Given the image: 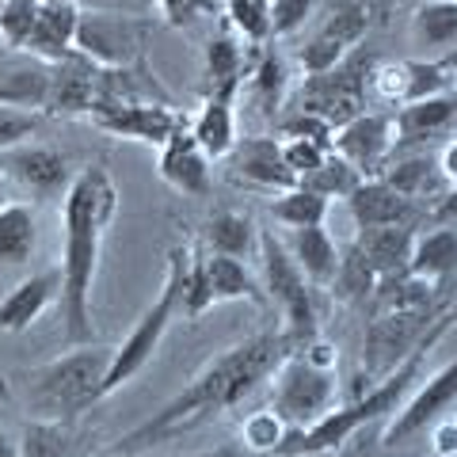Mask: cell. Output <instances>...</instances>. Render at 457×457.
<instances>
[{
  "instance_id": "32",
  "label": "cell",
  "mask_w": 457,
  "mask_h": 457,
  "mask_svg": "<svg viewBox=\"0 0 457 457\" xmlns=\"http://www.w3.org/2000/svg\"><path fill=\"white\" fill-rule=\"evenodd\" d=\"M286 92H290V69H286V57L275 50H263L260 62L252 69V99L260 107L263 119H275L286 104Z\"/></svg>"
},
{
  "instance_id": "3",
  "label": "cell",
  "mask_w": 457,
  "mask_h": 457,
  "mask_svg": "<svg viewBox=\"0 0 457 457\" xmlns=\"http://www.w3.org/2000/svg\"><path fill=\"white\" fill-rule=\"evenodd\" d=\"M446 328H450V312H438L435 324L420 336L416 347H411L381 381H374L366 393L354 396L351 404L332 408L324 420H317L312 427H305V431H290V435H286V442L278 446V453H282V457L336 453L354 431H362V427H370V423H385V420H389L393 411L408 400V393L416 389V381H420V374H423V362L431 359V351L438 347V339L446 336Z\"/></svg>"
},
{
  "instance_id": "29",
  "label": "cell",
  "mask_w": 457,
  "mask_h": 457,
  "mask_svg": "<svg viewBox=\"0 0 457 457\" xmlns=\"http://www.w3.org/2000/svg\"><path fill=\"white\" fill-rule=\"evenodd\" d=\"M411 46L423 50H450L457 42V0H427L416 8L408 27Z\"/></svg>"
},
{
  "instance_id": "42",
  "label": "cell",
  "mask_w": 457,
  "mask_h": 457,
  "mask_svg": "<svg viewBox=\"0 0 457 457\" xmlns=\"http://www.w3.org/2000/svg\"><path fill=\"white\" fill-rule=\"evenodd\" d=\"M225 12L228 23L255 46L270 38V0H225Z\"/></svg>"
},
{
  "instance_id": "41",
  "label": "cell",
  "mask_w": 457,
  "mask_h": 457,
  "mask_svg": "<svg viewBox=\"0 0 457 457\" xmlns=\"http://www.w3.org/2000/svg\"><path fill=\"white\" fill-rule=\"evenodd\" d=\"M42 0H0V42L12 50H23L35 31Z\"/></svg>"
},
{
  "instance_id": "4",
  "label": "cell",
  "mask_w": 457,
  "mask_h": 457,
  "mask_svg": "<svg viewBox=\"0 0 457 457\" xmlns=\"http://www.w3.org/2000/svg\"><path fill=\"white\" fill-rule=\"evenodd\" d=\"M114 347H73L27 374V400L35 420H69L96 400H104V381Z\"/></svg>"
},
{
  "instance_id": "17",
  "label": "cell",
  "mask_w": 457,
  "mask_h": 457,
  "mask_svg": "<svg viewBox=\"0 0 457 457\" xmlns=\"http://www.w3.org/2000/svg\"><path fill=\"white\" fill-rule=\"evenodd\" d=\"M347 210H351V221H354L359 233L362 228H393V225L411 228L420 218V206L411 203L408 195L389 187L381 176L362 179L359 187L347 195Z\"/></svg>"
},
{
  "instance_id": "23",
  "label": "cell",
  "mask_w": 457,
  "mask_h": 457,
  "mask_svg": "<svg viewBox=\"0 0 457 457\" xmlns=\"http://www.w3.org/2000/svg\"><path fill=\"white\" fill-rule=\"evenodd\" d=\"M237 92L240 88H213L191 122V134L210 161H225L237 145Z\"/></svg>"
},
{
  "instance_id": "50",
  "label": "cell",
  "mask_w": 457,
  "mask_h": 457,
  "mask_svg": "<svg viewBox=\"0 0 457 457\" xmlns=\"http://www.w3.org/2000/svg\"><path fill=\"white\" fill-rule=\"evenodd\" d=\"M431 450L435 457H457V416H442L431 427Z\"/></svg>"
},
{
  "instance_id": "6",
  "label": "cell",
  "mask_w": 457,
  "mask_h": 457,
  "mask_svg": "<svg viewBox=\"0 0 457 457\" xmlns=\"http://www.w3.org/2000/svg\"><path fill=\"white\" fill-rule=\"evenodd\" d=\"M260 263H263V294L278 305L294 347H302L317 336V305H312V282L305 278V270L294 263V255L286 252L282 240L263 228L260 233Z\"/></svg>"
},
{
  "instance_id": "14",
  "label": "cell",
  "mask_w": 457,
  "mask_h": 457,
  "mask_svg": "<svg viewBox=\"0 0 457 457\" xmlns=\"http://www.w3.org/2000/svg\"><path fill=\"white\" fill-rule=\"evenodd\" d=\"M92 126H99L111 137H126V141H141V145H156L161 149L164 141L183 126V119L164 104H96L88 111Z\"/></svg>"
},
{
  "instance_id": "25",
  "label": "cell",
  "mask_w": 457,
  "mask_h": 457,
  "mask_svg": "<svg viewBox=\"0 0 457 457\" xmlns=\"http://www.w3.org/2000/svg\"><path fill=\"white\" fill-rule=\"evenodd\" d=\"M457 119V88L442 92L431 99H420V104H408L393 114L396 122V145L400 141H427L450 130V122Z\"/></svg>"
},
{
  "instance_id": "20",
  "label": "cell",
  "mask_w": 457,
  "mask_h": 457,
  "mask_svg": "<svg viewBox=\"0 0 457 457\" xmlns=\"http://www.w3.org/2000/svg\"><path fill=\"white\" fill-rule=\"evenodd\" d=\"M77 23H80V8L73 0H42L35 31L27 38L23 50L46 65L65 62V57L73 54V42H77Z\"/></svg>"
},
{
  "instance_id": "43",
  "label": "cell",
  "mask_w": 457,
  "mask_h": 457,
  "mask_svg": "<svg viewBox=\"0 0 457 457\" xmlns=\"http://www.w3.org/2000/svg\"><path fill=\"white\" fill-rule=\"evenodd\" d=\"M213 305L210 294V275H206V255H198L191 248V263H187V278H183V312L187 317H203V312Z\"/></svg>"
},
{
  "instance_id": "7",
  "label": "cell",
  "mask_w": 457,
  "mask_h": 457,
  "mask_svg": "<svg viewBox=\"0 0 457 457\" xmlns=\"http://www.w3.org/2000/svg\"><path fill=\"white\" fill-rule=\"evenodd\" d=\"M270 385V408L290 423V431H305L336 408V370L309 362L302 351H290L278 362Z\"/></svg>"
},
{
  "instance_id": "10",
  "label": "cell",
  "mask_w": 457,
  "mask_h": 457,
  "mask_svg": "<svg viewBox=\"0 0 457 457\" xmlns=\"http://www.w3.org/2000/svg\"><path fill=\"white\" fill-rule=\"evenodd\" d=\"M149 27L134 16H114V12H80L73 54L88 57L99 69H130L141 46H145Z\"/></svg>"
},
{
  "instance_id": "54",
  "label": "cell",
  "mask_w": 457,
  "mask_h": 457,
  "mask_svg": "<svg viewBox=\"0 0 457 457\" xmlns=\"http://www.w3.org/2000/svg\"><path fill=\"white\" fill-rule=\"evenodd\" d=\"M8 206V183H4V171H0V210Z\"/></svg>"
},
{
  "instance_id": "56",
  "label": "cell",
  "mask_w": 457,
  "mask_h": 457,
  "mask_svg": "<svg viewBox=\"0 0 457 457\" xmlns=\"http://www.w3.org/2000/svg\"><path fill=\"white\" fill-rule=\"evenodd\" d=\"M203 457H228V453H203Z\"/></svg>"
},
{
  "instance_id": "26",
  "label": "cell",
  "mask_w": 457,
  "mask_h": 457,
  "mask_svg": "<svg viewBox=\"0 0 457 457\" xmlns=\"http://www.w3.org/2000/svg\"><path fill=\"white\" fill-rule=\"evenodd\" d=\"M457 270V228H431V233H416L411 240V260L408 275L423 282H442Z\"/></svg>"
},
{
  "instance_id": "22",
  "label": "cell",
  "mask_w": 457,
  "mask_h": 457,
  "mask_svg": "<svg viewBox=\"0 0 457 457\" xmlns=\"http://www.w3.org/2000/svg\"><path fill=\"white\" fill-rule=\"evenodd\" d=\"M96 69L88 57L69 54L65 62L50 65L46 84V104L42 111H62V114H88L96 104Z\"/></svg>"
},
{
  "instance_id": "15",
  "label": "cell",
  "mask_w": 457,
  "mask_h": 457,
  "mask_svg": "<svg viewBox=\"0 0 457 457\" xmlns=\"http://www.w3.org/2000/svg\"><path fill=\"white\" fill-rule=\"evenodd\" d=\"M366 31H370V4H362V0H351V4L336 8L332 16L324 20L320 31L305 42V50H302V69H305L309 77L336 69L343 57H347L354 46H359Z\"/></svg>"
},
{
  "instance_id": "36",
  "label": "cell",
  "mask_w": 457,
  "mask_h": 457,
  "mask_svg": "<svg viewBox=\"0 0 457 457\" xmlns=\"http://www.w3.org/2000/svg\"><path fill=\"white\" fill-rule=\"evenodd\" d=\"M20 457H73L65 420H31L20 435Z\"/></svg>"
},
{
  "instance_id": "8",
  "label": "cell",
  "mask_w": 457,
  "mask_h": 457,
  "mask_svg": "<svg viewBox=\"0 0 457 457\" xmlns=\"http://www.w3.org/2000/svg\"><path fill=\"white\" fill-rule=\"evenodd\" d=\"M370 69H374V57L362 54H347L336 69L317 73L305 80L302 96H297V111H312L320 114L324 122H332L336 130L343 122L359 119L366 111V88H370Z\"/></svg>"
},
{
  "instance_id": "19",
  "label": "cell",
  "mask_w": 457,
  "mask_h": 457,
  "mask_svg": "<svg viewBox=\"0 0 457 457\" xmlns=\"http://www.w3.org/2000/svg\"><path fill=\"white\" fill-rule=\"evenodd\" d=\"M0 164L35 195H57V191H69V183H73L65 156L50 145H35V141H23V145L0 153Z\"/></svg>"
},
{
  "instance_id": "13",
  "label": "cell",
  "mask_w": 457,
  "mask_h": 457,
  "mask_svg": "<svg viewBox=\"0 0 457 457\" xmlns=\"http://www.w3.org/2000/svg\"><path fill=\"white\" fill-rule=\"evenodd\" d=\"M435 324L431 309H385L378 320L366 328V354L362 362L370 374H389V370L416 347L420 336Z\"/></svg>"
},
{
  "instance_id": "39",
  "label": "cell",
  "mask_w": 457,
  "mask_h": 457,
  "mask_svg": "<svg viewBox=\"0 0 457 457\" xmlns=\"http://www.w3.org/2000/svg\"><path fill=\"white\" fill-rule=\"evenodd\" d=\"M302 183H305L309 191H317V195H324L328 203H332V198H347V195L362 183V176H359V171H354L347 161H343L339 153H328L324 164L312 171L309 179H302Z\"/></svg>"
},
{
  "instance_id": "5",
  "label": "cell",
  "mask_w": 457,
  "mask_h": 457,
  "mask_svg": "<svg viewBox=\"0 0 457 457\" xmlns=\"http://www.w3.org/2000/svg\"><path fill=\"white\" fill-rule=\"evenodd\" d=\"M187 263H191V245H176L168 252V270H164V286L161 294L153 297V305L141 312V320L134 324V332L126 336L111 354V370L104 381V396H111L114 389H122L126 381H134L141 370L153 362L156 347L168 332V324L176 320V312L183 305V278H187Z\"/></svg>"
},
{
  "instance_id": "38",
  "label": "cell",
  "mask_w": 457,
  "mask_h": 457,
  "mask_svg": "<svg viewBox=\"0 0 457 457\" xmlns=\"http://www.w3.org/2000/svg\"><path fill=\"white\" fill-rule=\"evenodd\" d=\"M50 69H16L0 77V107H38L46 104Z\"/></svg>"
},
{
  "instance_id": "12",
  "label": "cell",
  "mask_w": 457,
  "mask_h": 457,
  "mask_svg": "<svg viewBox=\"0 0 457 457\" xmlns=\"http://www.w3.org/2000/svg\"><path fill=\"white\" fill-rule=\"evenodd\" d=\"M396 149V122L393 114L362 111L359 119L343 122L332 134V153H339L362 179L381 176V168L389 164V153Z\"/></svg>"
},
{
  "instance_id": "51",
  "label": "cell",
  "mask_w": 457,
  "mask_h": 457,
  "mask_svg": "<svg viewBox=\"0 0 457 457\" xmlns=\"http://www.w3.org/2000/svg\"><path fill=\"white\" fill-rule=\"evenodd\" d=\"M438 171L446 176V183H457V137L450 141L446 149H442V156H438Z\"/></svg>"
},
{
  "instance_id": "49",
  "label": "cell",
  "mask_w": 457,
  "mask_h": 457,
  "mask_svg": "<svg viewBox=\"0 0 457 457\" xmlns=\"http://www.w3.org/2000/svg\"><path fill=\"white\" fill-rule=\"evenodd\" d=\"M339 457H381V423H370L362 431H354L343 446L336 450Z\"/></svg>"
},
{
  "instance_id": "33",
  "label": "cell",
  "mask_w": 457,
  "mask_h": 457,
  "mask_svg": "<svg viewBox=\"0 0 457 457\" xmlns=\"http://www.w3.org/2000/svg\"><path fill=\"white\" fill-rule=\"evenodd\" d=\"M270 218L286 228H312V225H324L328 218V198L309 191L305 183H297L290 191H278L275 203H270Z\"/></svg>"
},
{
  "instance_id": "1",
  "label": "cell",
  "mask_w": 457,
  "mask_h": 457,
  "mask_svg": "<svg viewBox=\"0 0 457 457\" xmlns=\"http://www.w3.org/2000/svg\"><path fill=\"white\" fill-rule=\"evenodd\" d=\"M290 351H294V343L286 332H260L245 343H237V347L221 351L218 359H210L198 370L187 389L179 396H171L153 420L137 423L134 431H126L119 438V446H114V453H141V450H149L153 442L176 438L179 431H191L195 423L218 416L225 408H237L255 385L275 374L278 362Z\"/></svg>"
},
{
  "instance_id": "28",
  "label": "cell",
  "mask_w": 457,
  "mask_h": 457,
  "mask_svg": "<svg viewBox=\"0 0 457 457\" xmlns=\"http://www.w3.org/2000/svg\"><path fill=\"white\" fill-rule=\"evenodd\" d=\"M206 275H210V294H213V305H221V302H255V305H263L267 302V294H263V286L252 278V270L233 260V255H206Z\"/></svg>"
},
{
  "instance_id": "57",
  "label": "cell",
  "mask_w": 457,
  "mask_h": 457,
  "mask_svg": "<svg viewBox=\"0 0 457 457\" xmlns=\"http://www.w3.org/2000/svg\"><path fill=\"white\" fill-rule=\"evenodd\" d=\"M450 69H453V73H457V57H453V62H450Z\"/></svg>"
},
{
  "instance_id": "18",
  "label": "cell",
  "mask_w": 457,
  "mask_h": 457,
  "mask_svg": "<svg viewBox=\"0 0 457 457\" xmlns=\"http://www.w3.org/2000/svg\"><path fill=\"white\" fill-rule=\"evenodd\" d=\"M237 179L252 183L263 191H290L297 187V179L290 176V168L282 161V141L278 137H237L233 153L225 156Z\"/></svg>"
},
{
  "instance_id": "21",
  "label": "cell",
  "mask_w": 457,
  "mask_h": 457,
  "mask_svg": "<svg viewBox=\"0 0 457 457\" xmlns=\"http://www.w3.org/2000/svg\"><path fill=\"white\" fill-rule=\"evenodd\" d=\"M62 297V270H38L0 297V332H27Z\"/></svg>"
},
{
  "instance_id": "53",
  "label": "cell",
  "mask_w": 457,
  "mask_h": 457,
  "mask_svg": "<svg viewBox=\"0 0 457 457\" xmlns=\"http://www.w3.org/2000/svg\"><path fill=\"white\" fill-rule=\"evenodd\" d=\"M0 457H20V442H12L4 431H0Z\"/></svg>"
},
{
  "instance_id": "31",
  "label": "cell",
  "mask_w": 457,
  "mask_h": 457,
  "mask_svg": "<svg viewBox=\"0 0 457 457\" xmlns=\"http://www.w3.org/2000/svg\"><path fill=\"white\" fill-rule=\"evenodd\" d=\"M38 245L35 210L23 203H8L0 210V263H27Z\"/></svg>"
},
{
  "instance_id": "27",
  "label": "cell",
  "mask_w": 457,
  "mask_h": 457,
  "mask_svg": "<svg viewBox=\"0 0 457 457\" xmlns=\"http://www.w3.org/2000/svg\"><path fill=\"white\" fill-rule=\"evenodd\" d=\"M411 240L416 233L404 225H393V228H362L359 237H354V245L362 248V255L381 278L389 275H404L408 270V260H411Z\"/></svg>"
},
{
  "instance_id": "11",
  "label": "cell",
  "mask_w": 457,
  "mask_h": 457,
  "mask_svg": "<svg viewBox=\"0 0 457 457\" xmlns=\"http://www.w3.org/2000/svg\"><path fill=\"white\" fill-rule=\"evenodd\" d=\"M370 92L389 107H408L420 99L453 92V69L427 57H404V62H374L370 69Z\"/></svg>"
},
{
  "instance_id": "24",
  "label": "cell",
  "mask_w": 457,
  "mask_h": 457,
  "mask_svg": "<svg viewBox=\"0 0 457 457\" xmlns=\"http://www.w3.org/2000/svg\"><path fill=\"white\" fill-rule=\"evenodd\" d=\"M286 252L294 255V263L305 270V278L312 286H332L336 270H339V248L336 240L328 237L324 225L312 228H290V240H282Z\"/></svg>"
},
{
  "instance_id": "35",
  "label": "cell",
  "mask_w": 457,
  "mask_h": 457,
  "mask_svg": "<svg viewBox=\"0 0 457 457\" xmlns=\"http://www.w3.org/2000/svg\"><path fill=\"white\" fill-rule=\"evenodd\" d=\"M381 275L374 270V263L362 255L359 245H351L347 252H339V270H336V290L347 297V302H366V297H374Z\"/></svg>"
},
{
  "instance_id": "34",
  "label": "cell",
  "mask_w": 457,
  "mask_h": 457,
  "mask_svg": "<svg viewBox=\"0 0 457 457\" xmlns=\"http://www.w3.org/2000/svg\"><path fill=\"white\" fill-rule=\"evenodd\" d=\"M381 179L389 183V187H396L400 195H408L411 203L423 198L427 191L435 195L442 183H446V176L438 171V161H431V156H411V161H400V164H385Z\"/></svg>"
},
{
  "instance_id": "52",
  "label": "cell",
  "mask_w": 457,
  "mask_h": 457,
  "mask_svg": "<svg viewBox=\"0 0 457 457\" xmlns=\"http://www.w3.org/2000/svg\"><path fill=\"white\" fill-rule=\"evenodd\" d=\"M435 218H438V221H457V183H453V191H446V195L438 198Z\"/></svg>"
},
{
  "instance_id": "9",
  "label": "cell",
  "mask_w": 457,
  "mask_h": 457,
  "mask_svg": "<svg viewBox=\"0 0 457 457\" xmlns=\"http://www.w3.org/2000/svg\"><path fill=\"white\" fill-rule=\"evenodd\" d=\"M457 400V359L450 366H442L435 378H427L420 389H411L408 400L400 404L389 423L381 427V450L404 453L420 435H427L431 427L446 416Z\"/></svg>"
},
{
  "instance_id": "47",
  "label": "cell",
  "mask_w": 457,
  "mask_h": 457,
  "mask_svg": "<svg viewBox=\"0 0 457 457\" xmlns=\"http://www.w3.org/2000/svg\"><path fill=\"white\" fill-rule=\"evenodd\" d=\"M312 8H317V0H270V35H294L312 16Z\"/></svg>"
},
{
  "instance_id": "37",
  "label": "cell",
  "mask_w": 457,
  "mask_h": 457,
  "mask_svg": "<svg viewBox=\"0 0 457 457\" xmlns=\"http://www.w3.org/2000/svg\"><path fill=\"white\" fill-rule=\"evenodd\" d=\"M206 77H210V92L213 88H240L245 80V54L228 35H213L206 46Z\"/></svg>"
},
{
  "instance_id": "30",
  "label": "cell",
  "mask_w": 457,
  "mask_h": 457,
  "mask_svg": "<svg viewBox=\"0 0 457 457\" xmlns=\"http://www.w3.org/2000/svg\"><path fill=\"white\" fill-rule=\"evenodd\" d=\"M206 245L213 255H233V260H245L252 248H260V233H255V221L248 213L237 210H221L213 213L206 225Z\"/></svg>"
},
{
  "instance_id": "46",
  "label": "cell",
  "mask_w": 457,
  "mask_h": 457,
  "mask_svg": "<svg viewBox=\"0 0 457 457\" xmlns=\"http://www.w3.org/2000/svg\"><path fill=\"white\" fill-rule=\"evenodd\" d=\"M332 134H336V126L324 122L312 111H294L282 119V137H305V141H317V145L332 149Z\"/></svg>"
},
{
  "instance_id": "44",
  "label": "cell",
  "mask_w": 457,
  "mask_h": 457,
  "mask_svg": "<svg viewBox=\"0 0 457 457\" xmlns=\"http://www.w3.org/2000/svg\"><path fill=\"white\" fill-rule=\"evenodd\" d=\"M328 153H332V149L317 145V141H305V137H282V161H286V168H290V176H294L297 183L309 179L312 171L324 164V156H328Z\"/></svg>"
},
{
  "instance_id": "45",
  "label": "cell",
  "mask_w": 457,
  "mask_h": 457,
  "mask_svg": "<svg viewBox=\"0 0 457 457\" xmlns=\"http://www.w3.org/2000/svg\"><path fill=\"white\" fill-rule=\"evenodd\" d=\"M38 130V111H23V107H0V153L31 141Z\"/></svg>"
},
{
  "instance_id": "16",
  "label": "cell",
  "mask_w": 457,
  "mask_h": 457,
  "mask_svg": "<svg viewBox=\"0 0 457 457\" xmlns=\"http://www.w3.org/2000/svg\"><path fill=\"white\" fill-rule=\"evenodd\" d=\"M210 156L203 153V145L195 141L191 126H179L164 145H161V161H156V171L168 183L171 191L187 195V198H206L213 179H210Z\"/></svg>"
},
{
  "instance_id": "40",
  "label": "cell",
  "mask_w": 457,
  "mask_h": 457,
  "mask_svg": "<svg viewBox=\"0 0 457 457\" xmlns=\"http://www.w3.org/2000/svg\"><path fill=\"white\" fill-rule=\"evenodd\" d=\"M286 435H290V423H286L275 408L252 411V416L240 423V438H245V446L255 453H278Z\"/></svg>"
},
{
  "instance_id": "48",
  "label": "cell",
  "mask_w": 457,
  "mask_h": 457,
  "mask_svg": "<svg viewBox=\"0 0 457 457\" xmlns=\"http://www.w3.org/2000/svg\"><path fill=\"white\" fill-rule=\"evenodd\" d=\"M213 8V0H161V16L171 27H191L195 20H203Z\"/></svg>"
},
{
  "instance_id": "2",
  "label": "cell",
  "mask_w": 457,
  "mask_h": 457,
  "mask_svg": "<svg viewBox=\"0 0 457 457\" xmlns=\"http://www.w3.org/2000/svg\"><path fill=\"white\" fill-rule=\"evenodd\" d=\"M119 213V187L104 164H88L77 171L65 191L62 225H65V255H62V328L73 347L92 343V286L99 270L107 225Z\"/></svg>"
},
{
  "instance_id": "55",
  "label": "cell",
  "mask_w": 457,
  "mask_h": 457,
  "mask_svg": "<svg viewBox=\"0 0 457 457\" xmlns=\"http://www.w3.org/2000/svg\"><path fill=\"white\" fill-rule=\"evenodd\" d=\"M107 457H153V453H107Z\"/></svg>"
}]
</instances>
